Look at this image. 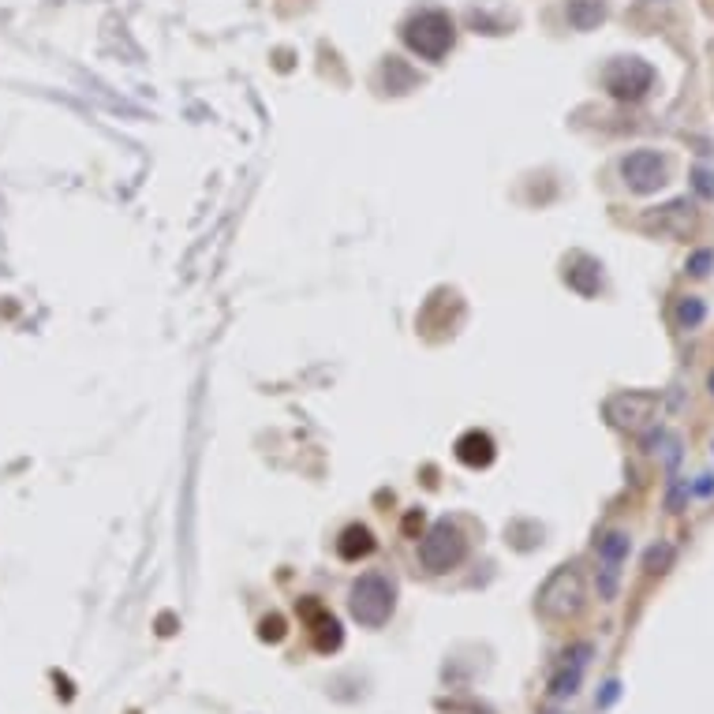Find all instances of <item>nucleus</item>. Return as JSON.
<instances>
[{"label": "nucleus", "instance_id": "6e6552de", "mask_svg": "<svg viewBox=\"0 0 714 714\" xmlns=\"http://www.w3.org/2000/svg\"><path fill=\"white\" fill-rule=\"evenodd\" d=\"M695 225H700V213H695V202L688 199H670L666 206H654L644 213V228L651 236H662V240H688Z\"/></svg>", "mask_w": 714, "mask_h": 714}, {"label": "nucleus", "instance_id": "aec40b11", "mask_svg": "<svg viewBox=\"0 0 714 714\" xmlns=\"http://www.w3.org/2000/svg\"><path fill=\"white\" fill-rule=\"evenodd\" d=\"M688 497H692V490H688L685 479H670V490H666V509H670V512H685V509H688Z\"/></svg>", "mask_w": 714, "mask_h": 714}, {"label": "nucleus", "instance_id": "9d476101", "mask_svg": "<svg viewBox=\"0 0 714 714\" xmlns=\"http://www.w3.org/2000/svg\"><path fill=\"white\" fill-rule=\"evenodd\" d=\"M565 284L583 299L599 296L602 292V262L591 258V255H583V251L568 255L565 258Z\"/></svg>", "mask_w": 714, "mask_h": 714}, {"label": "nucleus", "instance_id": "a211bd4d", "mask_svg": "<svg viewBox=\"0 0 714 714\" xmlns=\"http://www.w3.org/2000/svg\"><path fill=\"white\" fill-rule=\"evenodd\" d=\"M595 587H599V599H602V602H614V599H617V587H621V568L602 565L599 576H595Z\"/></svg>", "mask_w": 714, "mask_h": 714}, {"label": "nucleus", "instance_id": "9b49d317", "mask_svg": "<svg viewBox=\"0 0 714 714\" xmlns=\"http://www.w3.org/2000/svg\"><path fill=\"white\" fill-rule=\"evenodd\" d=\"M494 438L487 431H464L456 438V460L468 468H487V464H494Z\"/></svg>", "mask_w": 714, "mask_h": 714}, {"label": "nucleus", "instance_id": "5701e85b", "mask_svg": "<svg viewBox=\"0 0 714 714\" xmlns=\"http://www.w3.org/2000/svg\"><path fill=\"white\" fill-rule=\"evenodd\" d=\"M688 490H692L695 497H714V472H703V475H695L692 483H688Z\"/></svg>", "mask_w": 714, "mask_h": 714}, {"label": "nucleus", "instance_id": "20e7f679", "mask_svg": "<svg viewBox=\"0 0 714 714\" xmlns=\"http://www.w3.org/2000/svg\"><path fill=\"white\" fill-rule=\"evenodd\" d=\"M468 558V539L453 520H438L426 528V535L419 539V561L426 573H453Z\"/></svg>", "mask_w": 714, "mask_h": 714}, {"label": "nucleus", "instance_id": "f3484780", "mask_svg": "<svg viewBox=\"0 0 714 714\" xmlns=\"http://www.w3.org/2000/svg\"><path fill=\"white\" fill-rule=\"evenodd\" d=\"M673 558H677V550L670 543H654L644 553V568H647V573H666V568L673 565Z\"/></svg>", "mask_w": 714, "mask_h": 714}, {"label": "nucleus", "instance_id": "f8f14e48", "mask_svg": "<svg viewBox=\"0 0 714 714\" xmlns=\"http://www.w3.org/2000/svg\"><path fill=\"white\" fill-rule=\"evenodd\" d=\"M565 20L580 34L599 30L606 23V0H565Z\"/></svg>", "mask_w": 714, "mask_h": 714}, {"label": "nucleus", "instance_id": "412c9836", "mask_svg": "<svg viewBox=\"0 0 714 714\" xmlns=\"http://www.w3.org/2000/svg\"><path fill=\"white\" fill-rule=\"evenodd\" d=\"M692 191L710 202L714 199V172L710 169H692Z\"/></svg>", "mask_w": 714, "mask_h": 714}, {"label": "nucleus", "instance_id": "ddd939ff", "mask_svg": "<svg viewBox=\"0 0 714 714\" xmlns=\"http://www.w3.org/2000/svg\"><path fill=\"white\" fill-rule=\"evenodd\" d=\"M595 553H599V561H602V565L621 568L624 561H629V553H632V535H629V531H621V528L602 531V535H599V543H595Z\"/></svg>", "mask_w": 714, "mask_h": 714}, {"label": "nucleus", "instance_id": "b1692460", "mask_svg": "<svg viewBox=\"0 0 714 714\" xmlns=\"http://www.w3.org/2000/svg\"><path fill=\"white\" fill-rule=\"evenodd\" d=\"M258 636H262V639H274V644H277V639L284 636V621H281V617H266L262 629H258Z\"/></svg>", "mask_w": 714, "mask_h": 714}, {"label": "nucleus", "instance_id": "4be33fe9", "mask_svg": "<svg viewBox=\"0 0 714 714\" xmlns=\"http://www.w3.org/2000/svg\"><path fill=\"white\" fill-rule=\"evenodd\" d=\"M666 438H670L666 426H651V431H647L644 438H639V441H644V453H658V449L666 445Z\"/></svg>", "mask_w": 714, "mask_h": 714}, {"label": "nucleus", "instance_id": "2eb2a0df", "mask_svg": "<svg viewBox=\"0 0 714 714\" xmlns=\"http://www.w3.org/2000/svg\"><path fill=\"white\" fill-rule=\"evenodd\" d=\"M374 535H370V528H363V524H352V528H345L341 531V539H337V553H341L345 561H360V558H367V553H374Z\"/></svg>", "mask_w": 714, "mask_h": 714}, {"label": "nucleus", "instance_id": "1a4fd4ad", "mask_svg": "<svg viewBox=\"0 0 714 714\" xmlns=\"http://www.w3.org/2000/svg\"><path fill=\"white\" fill-rule=\"evenodd\" d=\"M591 654H595L591 644H576V647H568L561 654V666L553 670V677H550V700H568V695H576Z\"/></svg>", "mask_w": 714, "mask_h": 714}, {"label": "nucleus", "instance_id": "393cba45", "mask_svg": "<svg viewBox=\"0 0 714 714\" xmlns=\"http://www.w3.org/2000/svg\"><path fill=\"white\" fill-rule=\"evenodd\" d=\"M617 695H621V685H617V681H610V685H606V692L599 695V707H610V703L617 700Z\"/></svg>", "mask_w": 714, "mask_h": 714}, {"label": "nucleus", "instance_id": "a878e982", "mask_svg": "<svg viewBox=\"0 0 714 714\" xmlns=\"http://www.w3.org/2000/svg\"><path fill=\"white\" fill-rule=\"evenodd\" d=\"M416 528H423V509L408 512V520H404V531H408V535H416Z\"/></svg>", "mask_w": 714, "mask_h": 714}, {"label": "nucleus", "instance_id": "dca6fc26", "mask_svg": "<svg viewBox=\"0 0 714 714\" xmlns=\"http://www.w3.org/2000/svg\"><path fill=\"white\" fill-rule=\"evenodd\" d=\"M703 322H707V299L703 296H681L673 303V326L677 329L692 333V329H700Z\"/></svg>", "mask_w": 714, "mask_h": 714}, {"label": "nucleus", "instance_id": "0eeeda50", "mask_svg": "<svg viewBox=\"0 0 714 714\" xmlns=\"http://www.w3.org/2000/svg\"><path fill=\"white\" fill-rule=\"evenodd\" d=\"M662 408V393L654 389H624V393H614L610 401H606V419H610L617 431H644V426L654 419V412Z\"/></svg>", "mask_w": 714, "mask_h": 714}, {"label": "nucleus", "instance_id": "39448f33", "mask_svg": "<svg viewBox=\"0 0 714 714\" xmlns=\"http://www.w3.org/2000/svg\"><path fill=\"white\" fill-rule=\"evenodd\" d=\"M621 180L632 194H654L670 184V157L662 150H651V147H639L632 154L621 157Z\"/></svg>", "mask_w": 714, "mask_h": 714}, {"label": "nucleus", "instance_id": "7ed1b4c3", "mask_svg": "<svg viewBox=\"0 0 714 714\" xmlns=\"http://www.w3.org/2000/svg\"><path fill=\"white\" fill-rule=\"evenodd\" d=\"M658 83V71L644 60V57H617L602 67V86L614 101H644Z\"/></svg>", "mask_w": 714, "mask_h": 714}, {"label": "nucleus", "instance_id": "f03ea898", "mask_svg": "<svg viewBox=\"0 0 714 714\" xmlns=\"http://www.w3.org/2000/svg\"><path fill=\"white\" fill-rule=\"evenodd\" d=\"M397 606V587L382 573H363L348 591V610L363 629H382Z\"/></svg>", "mask_w": 714, "mask_h": 714}, {"label": "nucleus", "instance_id": "4468645a", "mask_svg": "<svg viewBox=\"0 0 714 714\" xmlns=\"http://www.w3.org/2000/svg\"><path fill=\"white\" fill-rule=\"evenodd\" d=\"M307 614L314 617V621H311L314 647L322 651V654H329V651L341 647V624H337V617H329V614L322 610V606H314V602H307Z\"/></svg>", "mask_w": 714, "mask_h": 714}, {"label": "nucleus", "instance_id": "f257e3e1", "mask_svg": "<svg viewBox=\"0 0 714 714\" xmlns=\"http://www.w3.org/2000/svg\"><path fill=\"white\" fill-rule=\"evenodd\" d=\"M401 38H404V45L412 49L419 60L441 64L445 57H449L453 42H456V23H453L449 12H441V8H423V12H416L412 20L401 27Z\"/></svg>", "mask_w": 714, "mask_h": 714}, {"label": "nucleus", "instance_id": "cd10ccee", "mask_svg": "<svg viewBox=\"0 0 714 714\" xmlns=\"http://www.w3.org/2000/svg\"><path fill=\"white\" fill-rule=\"evenodd\" d=\"M710 453H714V441H710Z\"/></svg>", "mask_w": 714, "mask_h": 714}, {"label": "nucleus", "instance_id": "6ab92c4d", "mask_svg": "<svg viewBox=\"0 0 714 714\" xmlns=\"http://www.w3.org/2000/svg\"><path fill=\"white\" fill-rule=\"evenodd\" d=\"M710 270H714V251H710V247H700V251H692L685 258V274L688 277H707Z\"/></svg>", "mask_w": 714, "mask_h": 714}, {"label": "nucleus", "instance_id": "423d86ee", "mask_svg": "<svg viewBox=\"0 0 714 714\" xmlns=\"http://www.w3.org/2000/svg\"><path fill=\"white\" fill-rule=\"evenodd\" d=\"M583 599H587V591H583L580 568H576V565H561L558 573H553V576L543 583V591H539V610H543L546 617L565 621V617H576V614L583 610Z\"/></svg>", "mask_w": 714, "mask_h": 714}, {"label": "nucleus", "instance_id": "bb28decb", "mask_svg": "<svg viewBox=\"0 0 714 714\" xmlns=\"http://www.w3.org/2000/svg\"><path fill=\"white\" fill-rule=\"evenodd\" d=\"M707 393H710V397H714V370L707 374Z\"/></svg>", "mask_w": 714, "mask_h": 714}]
</instances>
